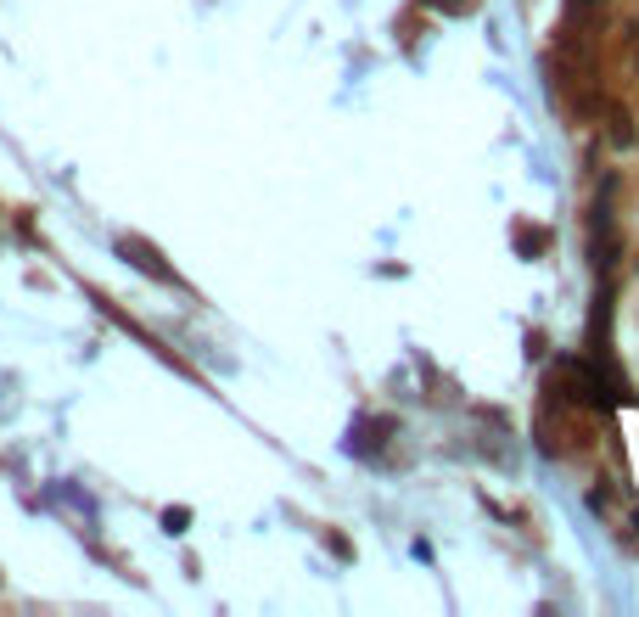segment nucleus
Masks as SVG:
<instances>
[{"label": "nucleus", "mask_w": 639, "mask_h": 617, "mask_svg": "<svg viewBox=\"0 0 639 617\" xmlns=\"http://www.w3.org/2000/svg\"><path fill=\"white\" fill-rule=\"evenodd\" d=\"M426 6H443V12H466L471 0H426Z\"/></svg>", "instance_id": "nucleus-6"}, {"label": "nucleus", "mask_w": 639, "mask_h": 617, "mask_svg": "<svg viewBox=\"0 0 639 617\" xmlns=\"http://www.w3.org/2000/svg\"><path fill=\"white\" fill-rule=\"evenodd\" d=\"M326 550L337 561H354V545H348V539H342V533H326Z\"/></svg>", "instance_id": "nucleus-5"}, {"label": "nucleus", "mask_w": 639, "mask_h": 617, "mask_svg": "<svg viewBox=\"0 0 639 617\" xmlns=\"http://www.w3.org/2000/svg\"><path fill=\"white\" fill-rule=\"evenodd\" d=\"M398 432V421L393 416H376V421H359V444L354 449H382L387 438Z\"/></svg>", "instance_id": "nucleus-4"}, {"label": "nucleus", "mask_w": 639, "mask_h": 617, "mask_svg": "<svg viewBox=\"0 0 639 617\" xmlns=\"http://www.w3.org/2000/svg\"><path fill=\"white\" fill-rule=\"evenodd\" d=\"M511 236H516V253H522V259H544V253H550V230H539V225H522V219H516L511 225Z\"/></svg>", "instance_id": "nucleus-2"}, {"label": "nucleus", "mask_w": 639, "mask_h": 617, "mask_svg": "<svg viewBox=\"0 0 639 617\" xmlns=\"http://www.w3.org/2000/svg\"><path fill=\"white\" fill-rule=\"evenodd\" d=\"M124 259L135 264V270L157 275V281H174V270L163 264V253H157V247H146V242H135V236H124Z\"/></svg>", "instance_id": "nucleus-1"}, {"label": "nucleus", "mask_w": 639, "mask_h": 617, "mask_svg": "<svg viewBox=\"0 0 639 617\" xmlns=\"http://www.w3.org/2000/svg\"><path fill=\"white\" fill-rule=\"evenodd\" d=\"M606 135H611V146H634L639 141V130H634V113H628L623 101H606Z\"/></svg>", "instance_id": "nucleus-3"}]
</instances>
